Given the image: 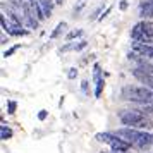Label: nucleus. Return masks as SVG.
Here are the masks:
<instances>
[{
	"mask_svg": "<svg viewBox=\"0 0 153 153\" xmlns=\"http://www.w3.org/2000/svg\"><path fill=\"white\" fill-rule=\"evenodd\" d=\"M102 10H103V4H102V5H98V7L95 9V12L90 16L91 21H93V19H100V16H102Z\"/></svg>",
	"mask_w": 153,
	"mask_h": 153,
	"instance_id": "14",
	"label": "nucleus"
},
{
	"mask_svg": "<svg viewBox=\"0 0 153 153\" xmlns=\"http://www.w3.org/2000/svg\"><path fill=\"white\" fill-rule=\"evenodd\" d=\"M76 76H77V69L76 67H71V69L67 71V77H69V79H76Z\"/></svg>",
	"mask_w": 153,
	"mask_h": 153,
	"instance_id": "17",
	"label": "nucleus"
},
{
	"mask_svg": "<svg viewBox=\"0 0 153 153\" xmlns=\"http://www.w3.org/2000/svg\"><path fill=\"white\" fill-rule=\"evenodd\" d=\"M47 115H48V110H42L40 114H38V119H40V120H45Z\"/></svg>",
	"mask_w": 153,
	"mask_h": 153,
	"instance_id": "20",
	"label": "nucleus"
},
{
	"mask_svg": "<svg viewBox=\"0 0 153 153\" xmlns=\"http://www.w3.org/2000/svg\"><path fill=\"white\" fill-rule=\"evenodd\" d=\"M100 153H119V152H114V150H110V152H100Z\"/></svg>",
	"mask_w": 153,
	"mask_h": 153,
	"instance_id": "25",
	"label": "nucleus"
},
{
	"mask_svg": "<svg viewBox=\"0 0 153 153\" xmlns=\"http://www.w3.org/2000/svg\"><path fill=\"white\" fill-rule=\"evenodd\" d=\"M0 138L4 139V141L12 138V129L5 124V120H2V126H0Z\"/></svg>",
	"mask_w": 153,
	"mask_h": 153,
	"instance_id": "10",
	"label": "nucleus"
},
{
	"mask_svg": "<svg viewBox=\"0 0 153 153\" xmlns=\"http://www.w3.org/2000/svg\"><path fill=\"white\" fill-rule=\"evenodd\" d=\"M88 79H83V81H81V91H83L84 95H88Z\"/></svg>",
	"mask_w": 153,
	"mask_h": 153,
	"instance_id": "18",
	"label": "nucleus"
},
{
	"mask_svg": "<svg viewBox=\"0 0 153 153\" xmlns=\"http://www.w3.org/2000/svg\"><path fill=\"white\" fill-rule=\"evenodd\" d=\"M110 10H112V5H108V7H107V9H105V12H103V14H102V16H100V19H98V21H103V19H105V17H107V16H108V14H110Z\"/></svg>",
	"mask_w": 153,
	"mask_h": 153,
	"instance_id": "19",
	"label": "nucleus"
},
{
	"mask_svg": "<svg viewBox=\"0 0 153 153\" xmlns=\"http://www.w3.org/2000/svg\"><path fill=\"white\" fill-rule=\"evenodd\" d=\"M117 117L120 120V124L127 126V127L143 129V131L153 129V120L138 108H122L117 112Z\"/></svg>",
	"mask_w": 153,
	"mask_h": 153,
	"instance_id": "2",
	"label": "nucleus"
},
{
	"mask_svg": "<svg viewBox=\"0 0 153 153\" xmlns=\"http://www.w3.org/2000/svg\"><path fill=\"white\" fill-rule=\"evenodd\" d=\"M88 47V42L86 40H77V42H67L64 45L62 48L59 50L60 53H65V52H71V50H74V52H81Z\"/></svg>",
	"mask_w": 153,
	"mask_h": 153,
	"instance_id": "8",
	"label": "nucleus"
},
{
	"mask_svg": "<svg viewBox=\"0 0 153 153\" xmlns=\"http://www.w3.org/2000/svg\"><path fill=\"white\" fill-rule=\"evenodd\" d=\"M93 81H95V83H98V81H103L100 64H93Z\"/></svg>",
	"mask_w": 153,
	"mask_h": 153,
	"instance_id": "13",
	"label": "nucleus"
},
{
	"mask_svg": "<svg viewBox=\"0 0 153 153\" xmlns=\"http://www.w3.org/2000/svg\"><path fill=\"white\" fill-rule=\"evenodd\" d=\"M120 98L138 105L153 103V88H148L145 84H126L120 90Z\"/></svg>",
	"mask_w": 153,
	"mask_h": 153,
	"instance_id": "3",
	"label": "nucleus"
},
{
	"mask_svg": "<svg viewBox=\"0 0 153 153\" xmlns=\"http://www.w3.org/2000/svg\"><path fill=\"white\" fill-rule=\"evenodd\" d=\"M86 4H88V0H76V5H74V9H72V16L77 17V16L83 12V9L86 7Z\"/></svg>",
	"mask_w": 153,
	"mask_h": 153,
	"instance_id": "12",
	"label": "nucleus"
},
{
	"mask_svg": "<svg viewBox=\"0 0 153 153\" xmlns=\"http://www.w3.org/2000/svg\"><path fill=\"white\" fill-rule=\"evenodd\" d=\"M131 40L136 43L153 45V21L141 19L131 28Z\"/></svg>",
	"mask_w": 153,
	"mask_h": 153,
	"instance_id": "4",
	"label": "nucleus"
},
{
	"mask_svg": "<svg viewBox=\"0 0 153 153\" xmlns=\"http://www.w3.org/2000/svg\"><path fill=\"white\" fill-rule=\"evenodd\" d=\"M83 35H84V31L81 28L72 29V31H69V33L65 35V42H74V40H77V38H81Z\"/></svg>",
	"mask_w": 153,
	"mask_h": 153,
	"instance_id": "11",
	"label": "nucleus"
},
{
	"mask_svg": "<svg viewBox=\"0 0 153 153\" xmlns=\"http://www.w3.org/2000/svg\"><path fill=\"white\" fill-rule=\"evenodd\" d=\"M0 26H2V31L4 33H7L10 36H26L28 35V29L14 26L12 22H9V19L4 14H0Z\"/></svg>",
	"mask_w": 153,
	"mask_h": 153,
	"instance_id": "5",
	"label": "nucleus"
},
{
	"mask_svg": "<svg viewBox=\"0 0 153 153\" xmlns=\"http://www.w3.org/2000/svg\"><path fill=\"white\" fill-rule=\"evenodd\" d=\"M117 136H120L122 139H126L127 143H131L132 148H136L139 152H148L153 146V134L143 131V129H134V127H120L115 131Z\"/></svg>",
	"mask_w": 153,
	"mask_h": 153,
	"instance_id": "1",
	"label": "nucleus"
},
{
	"mask_svg": "<svg viewBox=\"0 0 153 153\" xmlns=\"http://www.w3.org/2000/svg\"><path fill=\"white\" fill-rule=\"evenodd\" d=\"M19 48H21V45H14V47H10L9 50H5V52H4V57H10L16 50H19Z\"/></svg>",
	"mask_w": 153,
	"mask_h": 153,
	"instance_id": "16",
	"label": "nucleus"
},
{
	"mask_svg": "<svg viewBox=\"0 0 153 153\" xmlns=\"http://www.w3.org/2000/svg\"><path fill=\"white\" fill-rule=\"evenodd\" d=\"M64 2H65V0H55V4H57V5H62Z\"/></svg>",
	"mask_w": 153,
	"mask_h": 153,
	"instance_id": "24",
	"label": "nucleus"
},
{
	"mask_svg": "<svg viewBox=\"0 0 153 153\" xmlns=\"http://www.w3.org/2000/svg\"><path fill=\"white\" fill-rule=\"evenodd\" d=\"M65 28H67V22H65V21H60V22L55 26V28H53V31L50 33V40H57V38H59V36L62 35L64 31H65Z\"/></svg>",
	"mask_w": 153,
	"mask_h": 153,
	"instance_id": "9",
	"label": "nucleus"
},
{
	"mask_svg": "<svg viewBox=\"0 0 153 153\" xmlns=\"http://www.w3.org/2000/svg\"><path fill=\"white\" fill-rule=\"evenodd\" d=\"M145 153H153V152H145Z\"/></svg>",
	"mask_w": 153,
	"mask_h": 153,
	"instance_id": "26",
	"label": "nucleus"
},
{
	"mask_svg": "<svg viewBox=\"0 0 153 153\" xmlns=\"http://www.w3.org/2000/svg\"><path fill=\"white\" fill-rule=\"evenodd\" d=\"M45 2L48 4L50 7H55V5H57V4H55V0H45Z\"/></svg>",
	"mask_w": 153,
	"mask_h": 153,
	"instance_id": "22",
	"label": "nucleus"
},
{
	"mask_svg": "<svg viewBox=\"0 0 153 153\" xmlns=\"http://www.w3.org/2000/svg\"><path fill=\"white\" fill-rule=\"evenodd\" d=\"M16 108H17V103L14 100H9L7 102V112L9 114H16Z\"/></svg>",
	"mask_w": 153,
	"mask_h": 153,
	"instance_id": "15",
	"label": "nucleus"
},
{
	"mask_svg": "<svg viewBox=\"0 0 153 153\" xmlns=\"http://www.w3.org/2000/svg\"><path fill=\"white\" fill-rule=\"evenodd\" d=\"M138 14L141 19H150V17H153V0H143L138 5Z\"/></svg>",
	"mask_w": 153,
	"mask_h": 153,
	"instance_id": "7",
	"label": "nucleus"
},
{
	"mask_svg": "<svg viewBox=\"0 0 153 153\" xmlns=\"http://www.w3.org/2000/svg\"><path fill=\"white\" fill-rule=\"evenodd\" d=\"M0 43H2V45H5V43H7V38H5V35H2V42H0Z\"/></svg>",
	"mask_w": 153,
	"mask_h": 153,
	"instance_id": "23",
	"label": "nucleus"
},
{
	"mask_svg": "<svg viewBox=\"0 0 153 153\" xmlns=\"http://www.w3.org/2000/svg\"><path fill=\"white\" fill-rule=\"evenodd\" d=\"M110 150H114V152H119V153H129V150H131L132 146L131 143H127L126 139H122L120 136H117L115 132H114V139L110 141Z\"/></svg>",
	"mask_w": 153,
	"mask_h": 153,
	"instance_id": "6",
	"label": "nucleus"
},
{
	"mask_svg": "<svg viewBox=\"0 0 153 153\" xmlns=\"http://www.w3.org/2000/svg\"><path fill=\"white\" fill-rule=\"evenodd\" d=\"M127 5H129V4H127V0H120L119 9H120V10H126V9H127Z\"/></svg>",
	"mask_w": 153,
	"mask_h": 153,
	"instance_id": "21",
	"label": "nucleus"
}]
</instances>
